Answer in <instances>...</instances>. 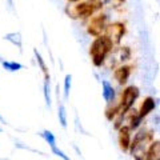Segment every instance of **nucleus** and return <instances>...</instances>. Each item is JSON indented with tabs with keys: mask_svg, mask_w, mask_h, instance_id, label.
Returning <instances> with one entry per match:
<instances>
[{
	"mask_svg": "<svg viewBox=\"0 0 160 160\" xmlns=\"http://www.w3.org/2000/svg\"><path fill=\"white\" fill-rule=\"evenodd\" d=\"M142 118L139 116V113H133L131 119H129V129H136L139 126H140V123H142Z\"/></svg>",
	"mask_w": 160,
	"mask_h": 160,
	"instance_id": "nucleus-18",
	"label": "nucleus"
},
{
	"mask_svg": "<svg viewBox=\"0 0 160 160\" xmlns=\"http://www.w3.org/2000/svg\"><path fill=\"white\" fill-rule=\"evenodd\" d=\"M4 39L8 40V42H11L13 46H16L18 48H22V35L19 32H12V33H7Z\"/></svg>",
	"mask_w": 160,
	"mask_h": 160,
	"instance_id": "nucleus-12",
	"label": "nucleus"
},
{
	"mask_svg": "<svg viewBox=\"0 0 160 160\" xmlns=\"http://www.w3.org/2000/svg\"><path fill=\"white\" fill-rule=\"evenodd\" d=\"M144 158H146L147 160H158L160 158V143H159V140L151 143V146H149L148 151L146 152V156Z\"/></svg>",
	"mask_w": 160,
	"mask_h": 160,
	"instance_id": "nucleus-10",
	"label": "nucleus"
},
{
	"mask_svg": "<svg viewBox=\"0 0 160 160\" xmlns=\"http://www.w3.org/2000/svg\"><path fill=\"white\" fill-rule=\"evenodd\" d=\"M106 26H107V16L102 13V15H98V16L91 19L87 31L89 35H92V36L96 38L99 35H102V32L106 29Z\"/></svg>",
	"mask_w": 160,
	"mask_h": 160,
	"instance_id": "nucleus-5",
	"label": "nucleus"
},
{
	"mask_svg": "<svg viewBox=\"0 0 160 160\" xmlns=\"http://www.w3.org/2000/svg\"><path fill=\"white\" fill-rule=\"evenodd\" d=\"M102 7H103V2H100V0H89V2L78 4L75 7V12H76V16L79 18H89Z\"/></svg>",
	"mask_w": 160,
	"mask_h": 160,
	"instance_id": "nucleus-4",
	"label": "nucleus"
},
{
	"mask_svg": "<svg viewBox=\"0 0 160 160\" xmlns=\"http://www.w3.org/2000/svg\"><path fill=\"white\" fill-rule=\"evenodd\" d=\"M68 2H79V0H68Z\"/></svg>",
	"mask_w": 160,
	"mask_h": 160,
	"instance_id": "nucleus-25",
	"label": "nucleus"
},
{
	"mask_svg": "<svg viewBox=\"0 0 160 160\" xmlns=\"http://www.w3.org/2000/svg\"><path fill=\"white\" fill-rule=\"evenodd\" d=\"M51 149H52V152H53L55 155H56V156H60V158L64 159V160H68V159H69V158L67 156V155L64 153L63 151H60V149H59L58 147H53V148H51Z\"/></svg>",
	"mask_w": 160,
	"mask_h": 160,
	"instance_id": "nucleus-22",
	"label": "nucleus"
},
{
	"mask_svg": "<svg viewBox=\"0 0 160 160\" xmlns=\"http://www.w3.org/2000/svg\"><path fill=\"white\" fill-rule=\"evenodd\" d=\"M102 86H103V98H104V100H106L107 103L113 102V99H115V89L112 87V84L108 83L107 80H103Z\"/></svg>",
	"mask_w": 160,
	"mask_h": 160,
	"instance_id": "nucleus-11",
	"label": "nucleus"
},
{
	"mask_svg": "<svg viewBox=\"0 0 160 160\" xmlns=\"http://www.w3.org/2000/svg\"><path fill=\"white\" fill-rule=\"evenodd\" d=\"M0 122H3V123H6V122H4V119H3V116H2V115H0Z\"/></svg>",
	"mask_w": 160,
	"mask_h": 160,
	"instance_id": "nucleus-24",
	"label": "nucleus"
},
{
	"mask_svg": "<svg viewBox=\"0 0 160 160\" xmlns=\"http://www.w3.org/2000/svg\"><path fill=\"white\" fill-rule=\"evenodd\" d=\"M155 100L152 99V98H147L146 100L143 102V104H142V107H140V111H139V116L140 118H146L147 115L149 113V112H152L153 109H155Z\"/></svg>",
	"mask_w": 160,
	"mask_h": 160,
	"instance_id": "nucleus-9",
	"label": "nucleus"
},
{
	"mask_svg": "<svg viewBox=\"0 0 160 160\" xmlns=\"http://www.w3.org/2000/svg\"><path fill=\"white\" fill-rule=\"evenodd\" d=\"M113 43L108 36H102L99 35L96 39L92 42L91 48H89V55L92 58V63L95 67H102L106 59L108 56V53L112 51Z\"/></svg>",
	"mask_w": 160,
	"mask_h": 160,
	"instance_id": "nucleus-1",
	"label": "nucleus"
},
{
	"mask_svg": "<svg viewBox=\"0 0 160 160\" xmlns=\"http://www.w3.org/2000/svg\"><path fill=\"white\" fill-rule=\"evenodd\" d=\"M2 131H3V129H2V128H0V132H2Z\"/></svg>",
	"mask_w": 160,
	"mask_h": 160,
	"instance_id": "nucleus-26",
	"label": "nucleus"
},
{
	"mask_svg": "<svg viewBox=\"0 0 160 160\" xmlns=\"http://www.w3.org/2000/svg\"><path fill=\"white\" fill-rule=\"evenodd\" d=\"M119 144H120V148L122 151L127 152L129 149V144H131V129L127 126H120L119 128Z\"/></svg>",
	"mask_w": 160,
	"mask_h": 160,
	"instance_id": "nucleus-7",
	"label": "nucleus"
},
{
	"mask_svg": "<svg viewBox=\"0 0 160 160\" xmlns=\"http://www.w3.org/2000/svg\"><path fill=\"white\" fill-rule=\"evenodd\" d=\"M118 55H119V60H120V62H127V60L131 59V51H129L128 47L120 48Z\"/></svg>",
	"mask_w": 160,
	"mask_h": 160,
	"instance_id": "nucleus-17",
	"label": "nucleus"
},
{
	"mask_svg": "<svg viewBox=\"0 0 160 160\" xmlns=\"http://www.w3.org/2000/svg\"><path fill=\"white\" fill-rule=\"evenodd\" d=\"M138 98H139V88L138 87L129 86V87H127L123 91V93H122V102H120V104H119V115H118L119 119L116 120V123H115V128H116V129L122 126L123 116L132 108L135 100H136Z\"/></svg>",
	"mask_w": 160,
	"mask_h": 160,
	"instance_id": "nucleus-2",
	"label": "nucleus"
},
{
	"mask_svg": "<svg viewBox=\"0 0 160 160\" xmlns=\"http://www.w3.org/2000/svg\"><path fill=\"white\" fill-rule=\"evenodd\" d=\"M33 53H35V56H36V60H38V63H39L40 69H42V72L44 73V76H46V80H49L48 68H47V66H46V63H44V60H43V58H42V55L38 52V49H33Z\"/></svg>",
	"mask_w": 160,
	"mask_h": 160,
	"instance_id": "nucleus-13",
	"label": "nucleus"
},
{
	"mask_svg": "<svg viewBox=\"0 0 160 160\" xmlns=\"http://www.w3.org/2000/svg\"><path fill=\"white\" fill-rule=\"evenodd\" d=\"M106 32H107L106 36H108L115 44V43H119L120 39L123 38L124 32H126V27H124L123 23L116 22V23L109 24V26H106Z\"/></svg>",
	"mask_w": 160,
	"mask_h": 160,
	"instance_id": "nucleus-6",
	"label": "nucleus"
},
{
	"mask_svg": "<svg viewBox=\"0 0 160 160\" xmlns=\"http://www.w3.org/2000/svg\"><path fill=\"white\" fill-rule=\"evenodd\" d=\"M2 64H3V67L9 72H15V71H19V69L23 68L22 64L16 63V62H2Z\"/></svg>",
	"mask_w": 160,
	"mask_h": 160,
	"instance_id": "nucleus-15",
	"label": "nucleus"
},
{
	"mask_svg": "<svg viewBox=\"0 0 160 160\" xmlns=\"http://www.w3.org/2000/svg\"><path fill=\"white\" fill-rule=\"evenodd\" d=\"M44 98H46L47 106H51V95H49V80H46L44 83Z\"/></svg>",
	"mask_w": 160,
	"mask_h": 160,
	"instance_id": "nucleus-21",
	"label": "nucleus"
},
{
	"mask_svg": "<svg viewBox=\"0 0 160 160\" xmlns=\"http://www.w3.org/2000/svg\"><path fill=\"white\" fill-rule=\"evenodd\" d=\"M71 80H72L71 75H67L66 79H64V95H66V98L69 96V89H71Z\"/></svg>",
	"mask_w": 160,
	"mask_h": 160,
	"instance_id": "nucleus-20",
	"label": "nucleus"
},
{
	"mask_svg": "<svg viewBox=\"0 0 160 160\" xmlns=\"http://www.w3.org/2000/svg\"><path fill=\"white\" fill-rule=\"evenodd\" d=\"M119 115V104L116 107H113V108H108L107 109V112H106V118L108 119V120H112V119H115Z\"/></svg>",
	"mask_w": 160,
	"mask_h": 160,
	"instance_id": "nucleus-19",
	"label": "nucleus"
},
{
	"mask_svg": "<svg viewBox=\"0 0 160 160\" xmlns=\"http://www.w3.org/2000/svg\"><path fill=\"white\" fill-rule=\"evenodd\" d=\"M108 3H112V4H115V6H120L122 3H124V0H107Z\"/></svg>",
	"mask_w": 160,
	"mask_h": 160,
	"instance_id": "nucleus-23",
	"label": "nucleus"
},
{
	"mask_svg": "<svg viewBox=\"0 0 160 160\" xmlns=\"http://www.w3.org/2000/svg\"><path fill=\"white\" fill-rule=\"evenodd\" d=\"M58 116H59V122L62 124V127H67V112H66V107L64 106H59Z\"/></svg>",
	"mask_w": 160,
	"mask_h": 160,
	"instance_id": "nucleus-16",
	"label": "nucleus"
},
{
	"mask_svg": "<svg viewBox=\"0 0 160 160\" xmlns=\"http://www.w3.org/2000/svg\"><path fill=\"white\" fill-rule=\"evenodd\" d=\"M40 135L44 138V140H46V142L49 144V147H51V148L56 147V139H55V135L51 131H43Z\"/></svg>",
	"mask_w": 160,
	"mask_h": 160,
	"instance_id": "nucleus-14",
	"label": "nucleus"
},
{
	"mask_svg": "<svg viewBox=\"0 0 160 160\" xmlns=\"http://www.w3.org/2000/svg\"><path fill=\"white\" fill-rule=\"evenodd\" d=\"M129 75H131V67L123 66V67H119L116 71H115L113 76L118 80L119 84H126L129 79Z\"/></svg>",
	"mask_w": 160,
	"mask_h": 160,
	"instance_id": "nucleus-8",
	"label": "nucleus"
},
{
	"mask_svg": "<svg viewBox=\"0 0 160 160\" xmlns=\"http://www.w3.org/2000/svg\"><path fill=\"white\" fill-rule=\"evenodd\" d=\"M152 138V132H147L146 129H142L140 132H138L135 135L133 142L129 144V148H131V153L135 159H143L144 153H146V148L148 146V142Z\"/></svg>",
	"mask_w": 160,
	"mask_h": 160,
	"instance_id": "nucleus-3",
	"label": "nucleus"
}]
</instances>
